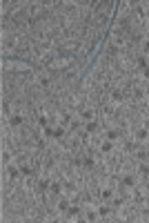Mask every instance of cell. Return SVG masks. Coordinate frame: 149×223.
<instances>
[{
	"instance_id": "obj_8",
	"label": "cell",
	"mask_w": 149,
	"mask_h": 223,
	"mask_svg": "<svg viewBox=\"0 0 149 223\" xmlns=\"http://www.w3.org/2000/svg\"><path fill=\"white\" fill-rule=\"evenodd\" d=\"M20 123H22V116H20V114H16V116H11V125H14V127H18V125H20Z\"/></svg>"
},
{
	"instance_id": "obj_7",
	"label": "cell",
	"mask_w": 149,
	"mask_h": 223,
	"mask_svg": "<svg viewBox=\"0 0 149 223\" xmlns=\"http://www.w3.org/2000/svg\"><path fill=\"white\" fill-rule=\"evenodd\" d=\"M147 136H149V132H147V129H138V132H136V138H138V141H145Z\"/></svg>"
},
{
	"instance_id": "obj_3",
	"label": "cell",
	"mask_w": 149,
	"mask_h": 223,
	"mask_svg": "<svg viewBox=\"0 0 149 223\" xmlns=\"http://www.w3.org/2000/svg\"><path fill=\"white\" fill-rule=\"evenodd\" d=\"M100 150H102V152H105V154H109L111 150H114V143H111V141H105V143H102V145H100Z\"/></svg>"
},
{
	"instance_id": "obj_19",
	"label": "cell",
	"mask_w": 149,
	"mask_h": 223,
	"mask_svg": "<svg viewBox=\"0 0 149 223\" xmlns=\"http://www.w3.org/2000/svg\"><path fill=\"white\" fill-rule=\"evenodd\" d=\"M145 76H147V78H149V67H145Z\"/></svg>"
},
{
	"instance_id": "obj_15",
	"label": "cell",
	"mask_w": 149,
	"mask_h": 223,
	"mask_svg": "<svg viewBox=\"0 0 149 223\" xmlns=\"http://www.w3.org/2000/svg\"><path fill=\"white\" fill-rule=\"evenodd\" d=\"M40 85H42V87H47V85H49V78H45V76H40Z\"/></svg>"
},
{
	"instance_id": "obj_16",
	"label": "cell",
	"mask_w": 149,
	"mask_h": 223,
	"mask_svg": "<svg viewBox=\"0 0 149 223\" xmlns=\"http://www.w3.org/2000/svg\"><path fill=\"white\" fill-rule=\"evenodd\" d=\"M102 199H111V190H105V192H102Z\"/></svg>"
},
{
	"instance_id": "obj_13",
	"label": "cell",
	"mask_w": 149,
	"mask_h": 223,
	"mask_svg": "<svg viewBox=\"0 0 149 223\" xmlns=\"http://www.w3.org/2000/svg\"><path fill=\"white\" fill-rule=\"evenodd\" d=\"M38 188H40V190L45 192V190H47V188H49V181H40V185H38Z\"/></svg>"
},
{
	"instance_id": "obj_17",
	"label": "cell",
	"mask_w": 149,
	"mask_h": 223,
	"mask_svg": "<svg viewBox=\"0 0 149 223\" xmlns=\"http://www.w3.org/2000/svg\"><path fill=\"white\" fill-rule=\"evenodd\" d=\"M140 172H143V174H149V165H140Z\"/></svg>"
},
{
	"instance_id": "obj_18",
	"label": "cell",
	"mask_w": 149,
	"mask_h": 223,
	"mask_svg": "<svg viewBox=\"0 0 149 223\" xmlns=\"http://www.w3.org/2000/svg\"><path fill=\"white\" fill-rule=\"evenodd\" d=\"M145 51H147V54H149V43H145Z\"/></svg>"
},
{
	"instance_id": "obj_1",
	"label": "cell",
	"mask_w": 149,
	"mask_h": 223,
	"mask_svg": "<svg viewBox=\"0 0 149 223\" xmlns=\"http://www.w3.org/2000/svg\"><path fill=\"white\" fill-rule=\"evenodd\" d=\"M80 118L87 120V123H89V120H94V109H82L80 112Z\"/></svg>"
},
{
	"instance_id": "obj_9",
	"label": "cell",
	"mask_w": 149,
	"mask_h": 223,
	"mask_svg": "<svg viewBox=\"0 0 149 223\" xmlns=\"http://www.w3.org/2000/svg\"><path fill=\"white\" fill-rule=\"evenodd\" d=\"M67 208H69V201L67 199H60L58 201V210H67Z\"/></svg>"
},
{
	"instance_id": "obj_10",
	"label": "cell",
	"mask_w": 149,
	"mask_h": 223,
	"mask_svg": "<svg viewBox=\"0 0 149 223\" xmlns=\"http://www.w3.org/2000/svg\"><path fill=\"white\" fill-rule=\"evenodd\" d=\"M51 192H53V194H60V192H62V185H60V183H53V185H51Z\"/></svg>"
},
{
	"instance_id": "obj_11",
	"label": "cell",
	"mask_w": 149,
	"mask_h": 223,
	"mask_svg": "<svg viewBox=\"0 0 149 223\" xmlns=\"http://www.w3.org/2000/svg\"><path fill=\"white\" fill-rule=\"evenodd\" d=\"M20 174H25V176H27V174H31V167L22 163V165H20Z\"/></svg>"
},
{
	"instance_id": "obj_4",
	"label": "cell",
	"mask_w": 149,
	"mask_h": 223,
	"mask_svg": "<svg viewBox=\"0 0 149 223\" xmlns=\"http://www.w3.org/2000/svg\"><path fill=\"white\" fill-rule=\"evenodd\" d=\"M134 183H136V181H134V176H129V174H125V176H123V185H125V188H131Z\"/></svg>"
},
{
	"instance_id": "obj_6",
	"label": "cell",
	"mask_w": 149,
	"mask_h": 223,
	"mask_svg": "<svg viewBox=\"0 0 149 223\" xmlns=\"http://www.w3.org/2000/svg\"><path fill=\"white\" fill-rule=\"evenodd\" d=\"M87 132H91V134L98 132V123H96V120H89V123H87Z\"/></svg>"
},
{
	"instance_id": "obj_2",
	"label": "cell",
	"mask_w": 149,
	"mask_h": 223,
	"mask_svg": "<svg viewBox=\"0 0 149 223\" xmlns=\"http://www.w3.org/2000/svg\"><path fill=\"white\" fill-rule=\"evenodd\" d=\"M111 100L120 103V100H123V91H120V89H111Z\"/></svg>"
},
{
	"instance_id": "obj_14",
	"label": "cell",
	"mask_w": 149,
	"mask_h": 223,
	"mask_svg": "<svg viewBox=\"0 0 149 223\" xmlns=\"http://www.w3.org/2000/svg\"><path fill=\"white\" fill-rule=\"evenodd\" d=\"M53 136H58V138H60V136H65V129H62V127H58V129L53 132Z\"/></svg>"
},
{
	"instance_id": "obj_20",
	"label": "cell",
	"mask_w": 149,
	"mask_h": 223,
	"mask_svg": "<svg viewBox=\"0 0 149 223\" xmlns=\"http://www.w3.org/2000/svg\"><path fill=\"white\" fill-rule=\"evenodd\" d=\"M147 141H149V136H147Z\"/></svg>"
},
{
	"instance_id": "obj_5",
	"label": "cell",
	"mask_w": 149,
	"mask_h": 223,
	"mask_svg": "<svg viewBox=\"0 0 149 223\" xmlns=\"http://www.w3.org/2000/svg\"><path fill=\"white\" fill-rule=\"evenodd\" d=\"M118 134H120V132H118L116 127H114V129H109V132H107V141H116V138H118Z\"/></svg>"
},
{
	"instance_id": "obj_12",
	"label": "cell",
	"mask_w": 149,
	"mask_h": 223,
	"mask_svg": "<svg viewBox=\"0 0 149 223\" xmlns=\"http://www.w3.org/2000/svg\"><path fill=\"white\" fill-rule=\"evenodd\" d=\"M96 219H98V214H96L94 210H89V212H87V221H96Z\"/></svg>"
}]
</instances>
